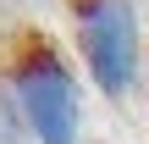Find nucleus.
I'll use <instances>...</instances> for the list:
<instances>
[{
	"label": "nucleus",
	"instance_id": "f257e3e1",
	"mask_svg": "<svg viewBox=\"0 0 149 144\" xmlns=\"http://www.w3.org/2000/svg\"><path fill=\"white\" fill-rule=\"evenodd\" d=\"M0 83L11 89V100H17L33 144H77V133H83V89H77V72L66 67V55L39 28L11 33L6 61H0Z\"/></svg>",
	"mask_w": 149,
	"mask_h": 144
},
{
	"label": "nucleus",
	"instance_id": "f03ea898",
	"mask_svg": "<svg viewBox=\"0 0 149 144\" xmlns=\"http://www.w3.org/2000/svg\"><path fill=\"white\" fill-rule=\"evenodd\" d=\"M72 39L94 89L105 100H127L144 67L138 0H72Z\"/></svg>",
	"mask_w": 149,
	"mask_h": 144
}]
</instances>
